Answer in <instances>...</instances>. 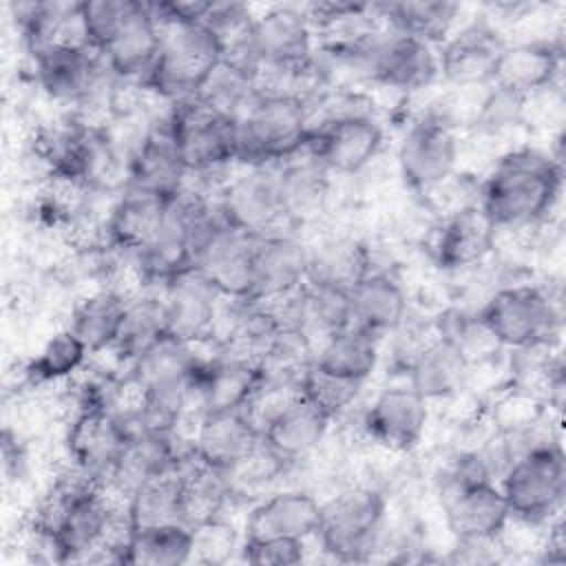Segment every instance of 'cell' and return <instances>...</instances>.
Listing matches in <instances>:
<instances>
[{
    "label": "cell",
    "mask_w": 566,
    "mask_h": 566,
    "mask_svg": "<svg viewBox=\"0 0 566 566\" xmlns=\"http://www.w3.org/2000/svg\"><path fill=\"white\" fill-rule=\"evenodd\" d=\"M564 186L562 161L520 146L497 157L480 184L478 203L497 230H526L548 221Z\"/></svg>",
    "instance_id": "6da1fadb"
},
{
    "label": "cell",
    "mask_w": 566,
    "mask_h": 566,
    "mask_svg": "<svg viewBox=\"0 0 566 566\" xmlns=\"http://www.w3.org/2000/svg\"><path fill=\"white\" fill-rule=\"evenodd\" d=\"M237 164L248 168L281 166L307 146L310 104L296 95H254L237 117Z\"/></svg>",
    "instance_id": "7a4b0ae2"
},
{
    "label": "cell",
    "mask_w": 566,
    "mask_h": 566,
    "mask_svg": "<svg viewBox=\"0 0 566 566\" xmlns=\"http://www.w3.org/2000/svg\"><path fill=\"white\" fill-rule=\"evenodd\" d=\"M497 486L513 520L546 526L562 513L566 495V458L557 440H539L520 451Z\"/></svg>",
    "instance_id": "3957f363"
},
{
    "label": "cell",
    "mask_w": 566,
    "mask_h": 566,
    "mask_svg": "<svg viewBox=\"0 0 566 566\" xmlns=\"http://www.w3.org/2000/svg\"><path fill=\"white\" fill-rule=\"evenodd\" d=\"M500 347L553 349L562 336V310L548 290L531 283L495 290L475 314Z\"/></svg>",
    "instance_id": "277c9868"
},
{
    "label": "cell",
    "mask_w": 566,
    "mask_h": 566,
    "mask_svg": "<svg viewBox=\"0 0 566 566\" xmlns=\"http://www.w3.org/2000/svg\"><path fill=\"white\" fill-rule=\"evenodd\" d=\"M159 29V53L142 86L168 104L195 97L223 57L217 35L203 22Z\"/></svg>",
    "instance_id": "5b68a950"
},
{
    "label": "cell",
    "mask_w": 566,
    "mask_h": 566,
    "mask_svg": "<svg viewBox=\"0 0 566 566\" xmlns=\"http://www.w3.org/2000/svg\"><path fill=\"white\" fill-rule=\"evenodd\" d=\"M387 497L371 486H347L321 504L316 539L338 562H365L378 548Z\"/></svg>",
    "instance_id": "8992f818"
},
{
    "label": "cell",
    "mask_w": 566,
    "mask_h": 566,
    "mask_svg": "<svg viewBox=\"0 0 566 566\" xmlns=\"http://www.w3.org/2000/svg\"><path fill=\"white\" fill-rule=\"evenodd\" d=\"M166 122L188 175H210L237 164L239 122L234 115L188 97L170 102Z\"/></svg>",
    "instance_id": "52a82bcc"
},
{
    "label": "cell",
    "mask_w": 566,
    "mask_h": 566,
    "mask_svg": "<svg viewBox=\"0 0 566 566\" xmlns=\"http://www.w3.org/2000/svg\"><path fill=\"white\" fill-rule=\"evenodd\" d=\"M458 133L431 111L416 117L398 146V170L409 190L424 195L455 172Z\"/></svg>",
    "instance_id": "ba28073f"
},
{
    "label": "cell",
    "mask_w": 566,
    "mask_h": 566,
    "mask_svg": "<svg viewBox=\"0 0 566 566\" xmlns=\"http://www.w3.org/2000/svg\"><path fill=\"white\" fill-rule=\"evenodd\" d=\"M217 206L232 228L252 237L294 228L281 201L276 170L270 168H248V172L226 181L217 190Z\"/></svg>",
    "instance_id": "9c48e42d"
},
{
    "label": "cell",
    "mask_w": 566,
    "mask_h": 566,
    "mask_svg": "<svg viewBox=\"0 0 566 566\" xmlns=\"http://www.w3.org/2000/svg\"><path fill=\"white\" fill-rule=\"evenodd\" d=\"M382 126L371 113H347L312 124L305 153L327 172L356 175L382 146Z\"/></svg>",
    "instance_id": "30bf717a"
},
{
    "label": "cell",
    "mask_w": 566,
    "mask_h": 566,
    "mask_svg": "<svg viewBox=\"0 0 566 566\" xmlns=\"http://www.w3.org/2000/svg\"><path fill=\"white\" fill-rule=\"evenodd\" d=\"M429 420V402L407 387L382 389L363 411L360 429L369 442L387 451H411L422 440Z\"/></svg>",
    "instance_id": "8fae6325"
},
{
    "label": "cell",
    "mask_w": 566,
    "mask_h": 566,
    "mask_svg": "<svg viewBox=\"0 0 566 566\" xmlns=\"http://www.w3.org/2000/svg\"><path fill=\"white\" fill-rule=\"evenodd\" d=\"M442 513L455 542L495 539L511 520L497 482H469L442 486Z\"/></svg>",
    "instance_id": "7c38bea8"
},
{
    "label": "cell",
    "mask_w": 566,
    "mask_h": 566,
    "mask_svg": "<svg viewBox=\"0 0 566 566\" xmlns=\"http://www.w3.org/2000/svg\"><path fill=\"white\" fill-rule=\"evenodd\" d=\"M35 77L42 91L71 104H84L99 93L108 66L104 57L88 46H49L33 53Z\"/></svg>",
    "instance_id": "4fadbf2b"
},
{
    "label": "cell",
    "mask_w": 566,
    "mask_h": 566,
    "mask_svg": "<svg viewBox=\"0 0 566 566\" xmlns=\"http://www.w3.org/2000/svg\"><path fill=\"white\" fill-rule=\"evenodd\" d=\"M159 44L161 29L148 2L126 0L124 15L99 55L117 80L144 82L159 53Z\"/></svg>",
    "instance_id": "5bb4252c"
},
{
    "label": "cell",
    "mask_w": 566,
    "mask_h": 566,
    "mask_svg": "<svg viewBox=\"0 0 566 566\" xmlns=\"http://www.w3.org/2000/svg\"><path fill=\"white\" fill-rule=\"evenodd\" d=\"M126 442L122 420L108 409L75 411L64 436L66 460L97 480L111 473Z\"/></svg>",
    "instance_id": "9a60e30c"
},
{
    "label": "cell",
    "mask_w": 566,
    "mask_h": 566,
    "mask_svg": "<svg viewBox=\"0 0 566 566\" xmlns=\"http://www.w3.org/2000/svg\"><path fill=\"white\" fill-rule=\"evenodd\" d=\"M186 177L188 172L181 164L164 113L159 119L148 124L144 137L135 146L128 161L126 188H137L164 199H172L186 186Z\"/></svg>",
    "instance_id": "2e32d148"
},
{
    "label": "cell",
    "mask_w": 566,
    "mask_h": 566,
    "mask_svg": "<svg viewBox=\"0 0 566 566\" xmlns=\"http://www.w3.org/2000/svg\"><path fill=\"white\" fill-rule=\"evenodd\" d=\"M506 42L486 22H473L447 38L438 53L440 75L458 88L489 86Z\"/></svg>",
    "instance_id": "e0dca14e"
},
{
    "label": "cell",
    "mask_w": 566,
    "mask_h": 566,
    "mask_svg": "<svg viewBox=\"0 0 566 566\" xmlns=\"http://www.w3.org/2000/svg\"><path fill=\"white\" fill-rule=\"evenodd\" d=\"M168 334L179 336L188 343H210L212 323L221 294L195 270L170 279L157 290Z\"/></svg>",
    "instance_id": "ac0fdd59"
},
{
    "label": "cell",
    "mask_w": 566,
    "mask_h": 566,
    "mask_svg": "<svg viewBox=\"0 0 566 566\" xmlns=\"http://www.w3.org/2000/svg\"><path fill=\"white\" fill-rule=\"evenodd\" d=\"M259 62L276 66H301L314 57V29L303 7L279 4L254 15L252 29Z\"/></svg>",
    "instance_id": "d6986e66"
},
{
    "label": "cell",
    "mask_w": 566,
    "mask_h": 566,
    "mask_svg": "<svg viewBox=\"0 0 566 566\" xmlns=\"http://www.w3.org/2000/svg\"><path fill=\"white\" fill-rule=\"evenodd\" d=\"M170 199L124 188L104 219L106 248L124 252H144L164 230Z\"/></svg>",
    "instance_id": "ffe728a7"
},
{
    "label": "cell",
    "mask_w": 566,
    "mask_h": 566,
    "mask_svg": "<svg viewBox=\"0 0 566 566\" xmlns=\"http://www.w3.org/2000/svg\"><path fill=\"white\" fill-rule=\"evenodd\" d=\"M562 44L548 40H524L506 44L495 62L491 86L515 95H531L546 86L559 84Z\"/></svg>",
    "instance_id": "44dd1931"
},
{
    "label": "cell",
    "mask_w": 566,
    "mask_h": 566,
    "mask_svg": "<svg viewBox=\"0 0 566 566\" xmlns=\"http://www.w3.org/2000/svg\"><path fill=\"white\" fill-rule=\"evenodd\" d=\"M307 263L310 248L294 234V230L256 237L250 298L303 287L307 281Z\"/></svg>",
    "instance_id": "7402d4cb"
},
{
    "label": "cell",
    "mask_w": 566,
    "mask_h": 566,
    "mask_svg": "<svg viewBox=\"0 0 566 566\" xmlns=\"http://www.w3.org/2000/svg\"><path fill=\"white\" fill-rule=\"evenodd\" d=\"M495 239L497 228L480 203H473L442 219L433 243V259L440 270L460 272L480 265L495 250Z\"/></svg>",
    "instance_id": "603a6c76"
},
{
    "label": "cell",
    "mask_w": 566,
    "mask_h": 566,
    "mask_svg": "<svg viewBox=\"0 0 566 566\" xmlns=\"http://www.w3.org/2000/svg\"><path fill=\"white\" fill-rule=\"evenodd\" d=\"M321 522V502L301 489L279 491L256 502L243 526V539L294 537L310 539L316 535Z\"/></svg>",
    "instance_id": "cb8c5ba5"
},
{
    "label": "cell",
    "mask_w": 566,
    "mask_h": 566,
    "mask_svg": "<svg viewBox=\"0 0 566 566\" xmlns=\"http://www.w3.org/2000/svg\"><path fill=\"white\" fill-rule=\"evenodd\" d=\"M469 374L471 365L462 349L440 334L427 340L407 365L409 387L427 402L455 398L467 387Z\"/></svg>",
    "instance_id": "d4e9b609"
},
{
    "label": "cell",
    "mask_w": 566,
    "mask_h": 566,
    "mask_svg": "<svg viewBox=\"0 0 566 566\" xmlns=\"http://www.w3.org/2000/svg\"><path fill=\"white\" fill-rule=\"evenodd\" d=\"M261 440L241 411H208L192 429L195 458L221 473L230 471Z\"/></svg>",
    "instance_id": "484cf974"
},
{
    "label": "cell",
    "mask_w": 566,
    "mask_h": 566,
    "mask_svg": "<svg viewBox=\"0 0 566 566\" xmlns=\"http://www.w3.org/2000/svg\"><path fill=\"white\" fill-rule=\"evenodd\" d=\"M349 325L374 336L394 332L407 316V294L387 272L369 270L347 290Z\"/></svg>",
    "instance_id": "4316f807"
},
{
    "label": "cell",
    "mask_w": 566,
    "mask_h": 566,
    "mask_svg": "<svg viewBox=\"0 0 566 566\" xmlns=\"http://www.w3.org/2000/svg\"><path fill=\"white\" fill-rule=\"evenodd\" d=\"M329 418L310 405L301 394L261 433V438L290 464L305 460L323 442Z\"/></svg>",
    "instance_id": "83f0119b"
},
{
    "label": "cell",
    "mask_w": 566,
    "mask_h": 566,
    "mask_svg": "<svg viewBox=\"0 0 566 566\" xmlns=\"http://www.w3.org/2000/svg\"><path fill=\"white\" fill-rule=\"evenodd\" d=\"M126 312L128 298L104 287L75 303L66 327L82 340L91 356H97L117 343Z\"/></svg>",
    "instance_id": "f1b7e54d"
},
{
    "label": "cell",
    "mask_w": 566,
    "mask_h": 566,
    "mask_svg": "<svg viewBox=\"0 0 566 566\" xmlns=\"http://www.w3.org/2000/svg\"><path fill=\"white\" fill-rule=\"evenodd\" d=\"M374 9L387 29L418 38L431 46L449 38L460 13V4L444 0L374 2Z\"/></svg>",
    "instance_id": "f546056e"
},
{
    "label": "cell",
    "mask_w": 566,
    "mask_h": 566,
    "mask_svg": "<svg viewBox=\"0 0 566 566\" xmlns=\"http://www.w3.org/2000/svg\"><path fill=\"white\" fill-rule=\"evenodd\" d=\"M192 555V531L181 522L133 528L122 548L119 564L128 566H179Z\"/></svg>",
    "instance_id": "4dcf8cb0"
},
{
    "label": "cell",
    "mask_w": 566,
    "mask_h": 566,
    "mask_svg": "<svg viewBox=\"0 0 566 566\" xmlns=\"http://www.w3.org/2000/svg\"><path fill=\"white\" fill-rule=\"evenodd\" d=\"M371 270L367 248L354 239H327L310 248L307 281L310 285L349 290Z\"/></svg>",
    "instance_id": "1f68e13d"
},
{
    "label": "cell",
    "mask_w": 566,
    "mask_h": 566,
    "mask_svg": "<svg viewBox=\"0 0 566 566\" xmlns=\"http://www.w3.org/2000/svg\"><path fill=\"white\" fill-rule=\"evenodd\" d=\"M312 363L336 376L365 382L378 365V336L347 325L316 349Z\"/></svg>",
    "instance_id": "d6a6232c"
},
{
    "label": "cell",
    "mask_w": 566,
    "mask_h": 566,
    "mask_svg": "<svg viewBox=\"0 0 566 566\" xmlns=\"http://www.w3.org/2000/svg\"><path fill=\"white\" fill-rule=\"evenodd\" d=\"M303 155V161L296 159V155L294 159L281 164V168L276 170L281 201L292 226L314 217L323 206L327 192V170L310 153Z\"/></svg>",
    "instance_id": "836d02e7"
},
{
    "label": "cell",
    "mask_w": 566,
    "mask_h": 566,
    "mask_svg": "<svg viewBox=\"0 0 566 566\" xmlns=\"http://www.w3.org/2000/svg\"><path fill=\"white\" fill-rule=\"evenodd\" d=\"M164 334H168L164 303L155 290H148L142 296H135L128 301V312H126L119 338L108 352L128 374V367L133 365V360Z\"/></svg>",
    "instance_id": "e575fe53"
},
{
    "label": "cell",
    "mask_w": 566,
    "mask_h": 566,
    "mask_svg": "<svg viewBox=\"0 0 566 566\" xmlns=\"http://www.w3.org/2000/svg\"><path fill=\"white\" fill-rule=\"evenodd\" d=\"M181 464V462H179ZM168 469L142 482L128 500L133 528L181 522V469ZM184 524V522H181Z\"/></svg>",
    "instance_id": "d590c367"
},
{
    "label": "cell",
    "mask_w": 566,
    "mask_h": 566,
    "mask_svg": "<svg viewBox=\"0 0 566 566\" xmlns=\"http://www.w3.org/2000/svg\"><path fill=\"white\" fill-rule=\"evenodd\" d=\"M88 358L91 354L82 340L69 327H64L55 332L24 365V380L31 387L66 382L86 367Z\"/></svg>",
    "instance_id": "8d00e7d4"
},
{
    "label": "cell",
    "mask_w": 566,
    "mask_h": 566,
    "mask_svg": "<svg viewBox=\"0 0 566 566\" xmlns=\"http://www.w3.org/2000/svg\"><path fill=\"white\" fill-rule=\"evenodd\" d=\"M360 387L363 382L336 376L316 363H310L298 378L301 396L329 420L338 418L354 405Z\"/></svg>",
    "instance_id": "74e56055"
},
{
    "label": "cell",
    "mask_w": 566,
    "mask_h": 566,
    "mask_svg": "<svg viewBox=\"0 0 566 566\" xmlns=\"http://www.w3.org/2000/svg\"><path fill=\"white\" fill-rule=\"evenodd\" d=\"M546 407V398L535 389L515 385L491 407L493 431L504 436H531V431L542 422Z\"/></svg>",
    "instance_id": "f35d334b"
},
{
    "label": "cell",
    "mask_w": 566,
    "mask_h": 566,
    "mask_svg": "<svg viewBox=\"0 0 566 566\" xmlns=\"http://www.w3.org/2000/svg\"><path fill=\"white\" fill-rule=\"evenodd\" d=\"M287 467L290 462L283 460L261 438L250 453H245L230 471H226L230 495H245L250 491H256L281 478L287 471Z\"/></svg>",
    "instance_id": "ab89813d"
},
{
    "label": "cell",
    "mask_w": 566,
    "mask_h": 566,
    "mask_svg": "<svg viewBox=\"0 0 566 566\" xmlns=\"http://www.w3.org/2000/svg\"><path fill=\"white\" fill-rule=\"evenodd\" d=\"M192 531V555L190 562L199 564H223L234 551L241 548L237 528L223 520V515L190 526Z\"/></svg>",
    "instance_id": "60d3db41"
},
{
    "label": "cell",
    "mask_w": 566,
    "mask_h": 566,
    "mask_svg": "<svg viewBox=\"0 0 566 566\" xmlns=\"http://www.w3.org/2000/svg\"><path fill=\"white\" fill-rule=\"evenodd\" d=\"M241 559L254 566H294L305 557V539L294 537H268V539H243Z\"/></svg>",
    "instance_id": "b9f144b4"
},
{
    "label": "cell",
    "mask_w": 566,
    "mask_h": 566,
    "mask_svg": "<svg viewBox=\"0 0 566 566\" xmlns=\"http://www.w3.org/2000/svg\"><path fill=\"white\" fill-rule=\"evenodd\" d=\"M27 467H29V455L24 444L18 438V433H13L7 427L2 431V471L7 480H22V475L27 473Z\"/></svg>",
    "instance_id": "7bdbcfd3"
}]
</instances>
